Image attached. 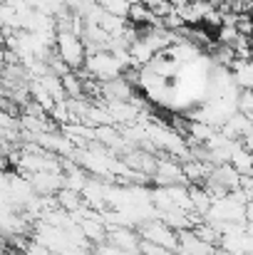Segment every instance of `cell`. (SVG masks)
Segmentation results:
<instances>
[{"mask_svg": "<svg viewBox=\"0 0 253 255\" xmlns=\"http://www.w3.org/2000/svg\"><path fill=\"white\" fill-rule=\"evenodd\" d=\"M82 72L84 75H89L92 80H97V82H109V80L122 77L124 67H122V62L117 60L114 52H109V50H99V52H89V55L84 57Z\"/></svg>", "mask_w": 253, "mask_h": 255, "instance_id": "cell-1", "label": "cell"}, {"mask_svg": "<svg viewBox=\"0 0 253 255\" xmlns=\"http://www.w3.org/2000/svg\"><path fill=\"white\" fill-rule=\"evenodd\" d=\"M55 52L62 57V62L70 70H82L84 57H87V47H84L82 35L70 32V30H57V35H55Z\"/></svg>", "mask_w": 253, "mask_h": 255, "instance_id": "cell-2", "label": "cell"}, {"mask_svg": "<svg viewBox=\"0 0 253 255\" xmlns=\"http://www.w3.org/2000/svg\"><path fill=\"white\" fill-rule=\"evenodd\" d=\"M139 236L144 241H152L157 246H164L171 253L179 251V233L171 226H167L162 218H149V221L139 223Z\"/></svg>", "mask_w": 253, "mask_h": 255, "instance_id": "cell-3", "label": "cell"}, {"mask_svg": "<svg viewBox=\"0 0 253 255\" xmlns=\"http://www.w3.org/2000/svg\"><path fill=\"white\" fill-rule=\"evenodd\" d=\"M27 181L37 196H55L60 188H65V173L62 171H37L27 173Z\"/></svg>", "mask_w": 253, "mask_h": 255, "instance_id": "cell-4", "label": "cell"}, {"mask_svg": "<svg viewBox=\"0 0 253 255\" xmlns=\"http://www.w3.org/2000/svg\"><path fill=\"white\" fill-rule=\"evenodd\" d=\"M229 164L239 171V173L253 176V151H249V149H246L241 141H236V146H234V151H231V159H229Z\"/></svg>", "mask_w": 253, "mask_h": 255, "instance_id": "cell-5", "label": "cell"}, {"mask_svg": "<svg viewBox=\"0 0 253 255\" xmlns=\"http://www.w3.org/2000/svg\"><path fill=\"white\" fill-rule=\"evenodd\" d=\"M231 75L241 89H253V60H234Z\"/></svg>", "mask_w": 253, "mask_h": 255, "instance_id": "cell-6", "label": "cell"}, {"mask_svg": "<svg viewBox=\"0 0 253 255\" xmlns=\"http://www.w3.org/2000/svg\"><path fill=\"white\" fill-rule=\"evenodd\" d=\"M97 2L102 5L104 12H112V15H119V17H127L129 7H132L129 0H97Z\"/></svg>", "mask_w": 253, "mask_h": 255, "instance_id": "cell-7", "label": "cell"}, {"mask_svg": "<svg viewBox=\"0 0 253 255\" xmlns=\"http://www.w3.org/2000/svg\"><path fill=\"white\" fill-rule=\"evenodd\" d=\"M5 52H7V45H5V35H0V62H5Z\"/></svg>", "mask_w": 253, "mask_h": 255, "instance_id": "cell-8", "label": "cell"}, {"mask_svg": "<svg viewBox=\"0 0 253 255\" xmlns=\"http://www.w3.org/2000/svg\"><path fill=\"white\" fill-rule=\"evenodd\" d=\"M7 166V161H5V156H2V151H0V169H5Z\"/></svg>", "mask_w": 253, "mask_h": 255, "instance_id": "cell-9", "label": "cell"}]
</instances>
